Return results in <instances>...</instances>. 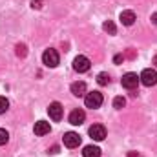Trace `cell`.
<instances>
[{
	"label": "cell",
	"instance_id": "cell-1",
	"mask_svg": "<svg viewBox=\"0 0 157 157\" xmlns=\"http://www.w3.org/2000/svg\"><path fill=\"white\" fill-rule=\"evenodd\" d=\"M102 101H104V99H102V93H101V91H90V93H86V97H84L86 108H91V110L101 108Z\"/></svg>",
	"mask_w": 157,
	"mask_h": 157
},
{
	"label": "cell",
	"instance_id": "cell-2",
	"mask_svg": "<svg viewBox=\"0 0 157 157\" xmlns=\"http://www.w3.org/2000/svg\"><path fill=\"white\" fill-rule=\"evenodd\" d=\"M59 60H60V57H59V53H57V49H46L44 53H42V62L48 66V68H57L59 66Z\"/></svg>",
	"mask_w": 157,
	"mask_h": 157
},
{
	"label": "cell",
	"instance_id": "cell-3",
	"mask_svg": "<svg viewBox=\"0 0 157 157\" xmlns=\"http://www.w3.org/2000/svg\"><path fill=\"white\" fill-rule=\"evenodd\" d=\"M139 80H141L144 86H148V88H150V86H155L157 84V71L152 70V68H146V70H143Z\"/></svg>",
	"mask_w": 157,
	"mask_h": 157
},
{
	"label": "cell",
	"instance_id": "cell-4",
	"mask_svg": "<svg viewBox=\"0 0 157 157\" xmlns=\"http://www.w3.org/2000/svg\"><path fill=\"white\" fill-rule=\"evenodd\" d=\"M90 59L88 57H84V55H78L75 57V60H73V70L77 71V73H86L88 70H90Z\"/></svg>",
	"mask_w": 157,
	"mask_h": 157
},
{
	"label": "cell",
	"instance_id": "cell-5",
	"mask_svg": "<svg viewBox=\"0 0 157 157\" xmlns=\"http://www.w3.org/2000/svg\"><path fill=\"white\" fill-rule=\"evenodd\" d=\"M121 84H122V88H126V90H135L137 88V84H139V77H137V73H124L122 78H121Z\"/></svg>",
	"mask_w": 157,
	"mask_h": 157
},
{
	"label": "cell",
	"instance_id": "cell-6",
	"mask_svg": "<svg viewBox=\"0 0 157 157\" xmlns=\"http://www.w3.org/2000/svg\"><path fill=\"white\" fill-rule=\"evenodd\" d=\"M48 113H49V117L53 119V121H60L62 113H64V108H62L60 102H51L48 106Z\"/></svg>",
	"mask_w": 157,
	"mask_h": 157
},
{
	"label": "cell",
	"instance_id": "cell-7",
	"mask_svg": "<svg viewBox=\"0 0 157 157\" xmlns=\"http://www.w3.org/2000/svg\"><path fill=\"white\" fill-rule=\"evenodd\" d=\"M80 144V135L75 133V132H66L64 133V146L68 148H77Z\"/></svg>",
	"mask_w": 157,
	"mask_h": 157
},
{
	"label": "cell",
	"instance_id": "cell-8",
	"mask_svg": "<svg viewBox=\"0 0 157 157\" xmlns=\"http://www.w3.org/2000/svg\"><path fill=\"white\" fill-rule=\"evenodd\" d=\"M90 137L95 139V141H104V137H106V128H104L102 124H93V126L90 128Z\"/></svg>",
	"mask_w": 157,
	"mask_h": 157
},
{
	"label": "cell",
	"instance_id": "cell-9",
	"mask_svg": "<svg viewBox=\"0 0 157 157\" xmlns=\"http://www.w3.org/2000/svg\"><path fill=\"white\" fill-rule=\"evenodd\" d=\"M84 119H86V113L77 108V110H73V112L70 113V124H73V126H80V124L84 122Z\"/></svg>",
	"mask_w": 157,
	"mask_h": 157
},
{
	"label": "cell",
	"instance_id": "cell-10",
	"mask_svg": "<svg viewBox=\"0 0 157 157\" xmlns=\"http://www.w3.org/2000/svg\"><path fill=\"white\" fill-rule=\"evenodd\" d=\"M49 130H51V126H49V122H46V121H39V122H35V128H33V132H35V135H46V133H49Z\"/></svg>",
	"mask_w": 157,
	"mask_h": 157
},
{
	"label": "cell",
	"instance_id": "cell-11",
	"mask_svg": "<svg viewBox=\"0 0 157 157\" xmlns=\"http://www.w3.org/2000/svg\"><path fill=\"white\" fill-rule=\"evenodd\" d=\"M71 93H73L75 97H82V95L86 93V82H82V80L73 82V84H71Z\"/></svg>",
	"mask_w": 157,
	"mask_h": 157
},
{
	"label": "cell",
	"instance_id": "cell-12",
	"mask_svg": "<svg viewBox=\"0 0 157 157\" xmlns=\"http://www.w3.org/2000/svg\"><path fill=\"white\" fill-rule=\"evenodd\" d=\"M119 20H121L124 26H132V24L135 22V13H133V11H122L121 17H119Z\"/></svg>",
	"mask_w": 157,
	"mask_h": 157
},
{
	"label": "cell",
	"instance_id": "cell-13",
	"mask_svg": "<svg viewBox=\"0 0 157 157\" xmlns=\"http://www.w3.org/2000/svg\"><path fill=\"white\" fill-rule=\"evenodd\" d=\"M82 155L84 157H101V148L99 146H84L82 150Z\"/></svg>",
	"mask_w": 157,
	"mask_h": 157
},
{
	"label": "cell",
	"instance_id": "cell-14",
	"mask_svg": "<svg viewBox=\"0 0 157 157\" xmlns=\"http://www.w3.org/2000/svg\"><path fill=\"white\" fill-rule=\"evenodd\" d=\"M102 29H104L106 33H110V35H115V31H117V28H115V24H113L112 20H106V22L102 24Z\"/></svg>",
	"mask_w": 157,
	"mask_h": 157
},
{
	"label": "cell",
	"instance_id": "cell-15",
	"mask_svg": "<svg viewBox=\"0 0 157 157\" xmlns=\"http://www.w3.org/2000/svg\"><path fill=\"white\" fill-rule=\"evenodd\" d=\"M97 82H99L101 86H108V84H110V75H108V73H104V71H102V73H99V75H97Z\"/></svg>",
	"mask_w": 157,
	"mask_h": 157
},
{
	"label": "cell",
	"instance_id": "cell-16",
	"mask_svg": "<svg viewBox=\"0 0 157 157\" xmlns=\"http://www.w3.org/2000/svg\"><path fill=\"white\" fill-rule=\"evenodd\" d=\"M124 106H126V99L124 97H115L113 99V108L115 110H122Z\"/></svg>",
	"mask_w": 157,
	"mask_h": 157
},
{
	"label": "cell",
	"instance_id": "cell-17",
	"mask_svg": "<svg viewBox=\"0 0 157 157\" xmlns=\"http://www.w3.org/2000/svg\"><path fill=\"white\" fill-rule=\"evenodd\" d=\"M7 108H9V101H7L6 97H0V115H2V113H6V112H7Z\"/></svg>",
	"mask_w": 157,
	"mask_h": 157
},
{
	"label": "cell",
	"instance_id": "cell-18",
	"mask_svg": "<svg viewBox=\"0 0 157 157\" xmlns=\"http://www.w3.org/2000/svg\"><path fill=\"white\" fill-rule=\"evenodd\" d=\"M7 141H9V133H7L4 128H0V146H4Z\"/></svg>",
	"mask_w": 157,
	"mask_h": 157
},
{
	"label": "cell",
	"instance_id": "cell-19",
	"mask_svg": "<svg viewBox=\"0 0 157 157\" xmlns=\"http://www.w3.org/2000/svg\"><path fill=\"white\" fill-rule=\"evenodd\" d=\"M17 55L18 57H26L28 55V48L24 44H17Z\"/></svg>",
	"mask_w": 157,
	"mask_h": 157
},
{
	"label": "cell",
	"instance_id": "cell-20",
	"mask_svg": "<svg viewBox=\"0 0 157 157\" xmlns=\"http://www.w3.org/2000/svg\"><path fill=\"white\" fill-rule=\"evenodd\" d=\"M31 7L33 9H40L42 7V0H31Z\"/></svg>",
	"mask_w": 157,
	"mask_h": 157
},
{
	"label": "cell",
	"instance_id": "cell-21",
	"mask_svg": "<svg viewBox=\"0 0 157 157\" xmlns=\"http://www.w3.org/2000/svg\"><path fill=\"white\" fill-rule=\"evenodd\" d=\"M122 60H124V57H122V55H115V57H113V62H115V64H121Z\"/></svg>",
	"mask_w": 157,
	"mask_h": 157
},
{
	"label": "cell",
	"instance_id": "cell-22",
	"mask_svg": "<svg viewBox=\"0 0 157 157\" xmlns=\"http://www.w3.org/2000/svg\"><path fill=\"white\" fill-rule=\"evenodd\" d=\"M126 57L128 59H135V49H128L126 51Z\"/></svg>",
	"mask_w": 157,
	"mask_h": 157
},
{
	"label": "cell",
	"instance_id": "cell-23",
	"mask_svg": "<svg viewBox=\"0 0 157 157\" xmlns=\"http://www.w3.org/2000/svg\"><path fill=\"white\" fill-rule=\"evenodd\" d=\"M128 157H143L139 152H128Z\"/></svg>",
	"mask_w": 157,
	"mask_h": 157
},
{
	"label": "cell",
	"instance_id": "cell-24",
	"mask_svg": "<svg viewBox=\"0 0 157 157\" xmlns=\"http://www.w3.org/2000/svg\"><path fill=\"white\" fill-rule=\"evenodd\" d=\"M57 152H59V146H53V148L49 150V154H57Z\"/></svg>",
	"mask_w": 157,
	"mask_h": 157
},
{
	"label": "cell",
	"instance_id": "cell-25",
	"mask_svg": "<svg viewBox=\"0 0 157 157\" xmlns=\"http://www.w3.org/2000/svg\"><path fill=\"white\" fill-rule=\"evenodd\" d=\"M152 22L157 26V13H154V15H152Z\"/></svg>",
	"mask_w": 157,
	"mask_h": 157
},
{
	"label": "cell",
	"instance_id": "cell-26",
	"mask_svg": "<svg viewBox=\"0 0 157 157\" xmlns=\"http://www.w3.org/2000/svg\"><path fill=\"white\" fill-rule=\"evenodd\" d=\"M154 64H155V68H157V55L154 57Z\"/></svg>",
	"mask_w": 157,
	"mask_h": 157
}]
</instances>
